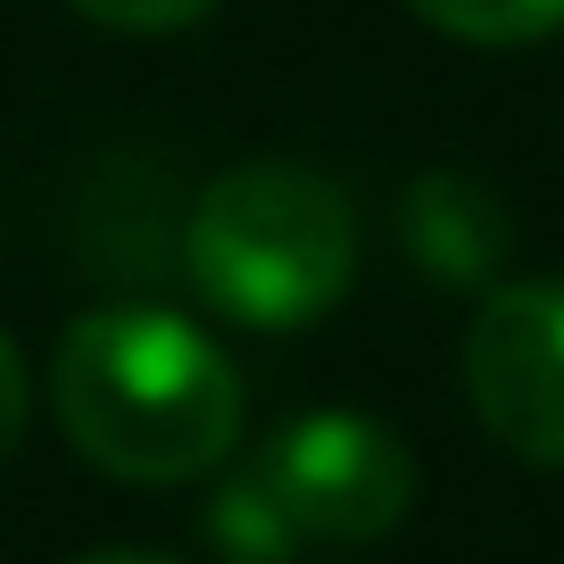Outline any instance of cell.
Instances as JSON below:
<instances>
[{"mask_svg":"<svg viewBox=\"0 0 564 564\" xmlns=\"http://www.w3.org/2000/svg\"><path fill=\"white\" fill-rule=\"evenodd\" d=\"M51 406L58 432L84 465L108 481H199L241 441V373L166 307H91L67 324L51 357Z\"/></svg>","mask_w":564,"mask_h":564,"instance_id":"6da1fadb","label":"cell"},{"mask_svg":"<svg viewBox=\"0 0 564 564\" xmlns=\"http://www.w3.org/2000/svg\"><path fill=\"white\" fill-rule=\"evenodd\" d=\"M75 564H175V556H150V547H91V556Z\"/></svg>","mask_w":564,"mask_h":564,"instance_id":"30bf717a","label":"cell"},{"mask_svg":"<svg viewBox=\"0 0 564 564\" xmlns=\"http://www.w3.org/2000/svg\"><path fill=\"white\" fill-rule=\"evenodd\" d=\"M67 9H84L108 34H183V25L208 18L216 0H67Z\"/></svg>","mask_w":564,"mask_h":564,"instance_id":"ba28073f","label":"cell"},{"mask_svg":"<svg viewBox=\"0 0 564 564\" xmlns=\"http://www.w3.org/2000/svg\"><path fill=\"white\" fill-rule=\"evenodd\" d=\"M423 25H441L448 42H474V51H523L547 42L564 25V0H406Z\"/></svg>","mask_w":564,"mask_h":564,"instance_id":"52a82bcc","label":"cell"},{"mask_svg":"<svg viewBox=\"0 0 564 564\" xmlns=\"http://www.w3.org/2000/svg\"><path fill=\"white\" fill-rule=\"evenodd\" d=\"M192 291L241 333H307L357 282V208L300 159H241L192 199Z\"/></svg>","mask_w":564,"mask_h":564,"instance_id":"7a4b0ae2","label":"cell"},{"mask_svg":"<svg viewBox=\"0 0 564 564\" xmlns=\"http://www.w3.org/2000/svg\"><path fill=\"white\" fill-rule=\"evenodd\" d=\"M465 399L514 465L564 474V282H498L465 333Z\"/></svg>","mask_w":564,"mask_h":564,"instance_id":"277c9868","label":"cell"},{"mask_svg":"<svg viewBox=\"0 0 564 564\" xmlns=\"http://www.w3.org/2000/svg\"><path fill=\"white\" fill-rule=\"evenodd\" d=\"M399 249H406V265H423L441 291H481V282H498V265L514 258V216L481 175L432 166V175H415L406 199H399Z\"/></svg>","mask_w":564,"mask_h":564,"instance_id":"5b68a950","label":"cell"},{"mask_svg":"<svg viewBox=\"0 0 564 564\" xmlns=\"http://www.w3.org/2000/svg\"><path fill=\"white\" fill-rule=\"evenodd\" d=\"M258 481L274 490V507L291 514L300 540H390V531L415 514V448L390 432V423L357 415V406H307L282 432H265Z\"/></svg>","mask_w":564,"mask_h":564,"instance_id":"3957f363","label":"cell"},{"mask_svg":"<svg viewBox=\"0 0 564 564\" xmlns=\"http://www.w3.org/2000/svg\"><path fill=\"white\" fill-rule=\"evenodd\" d=\"M25 357H18V340L0 333V465L18 457V441H25Z\"/></svg>","mask_w":564,"mask_h":564,"instance_id":"9c48e42d","label":"cell"},{"mask_svg":"<svg viewBox=\"0 0 564 564\" xmlns=\"http://www.w3.org/2000/svg\"><path fill=\"white\" fill-rule=\"evenodd\" d=\"M199 540L225 564H291L307 547L300 531H291V514L274 507V490L258 481V465H232V474L216 481V498L199 507Z\"/></svg>","mask_w":564,"mask_h":564,"instance_id":"8992f818","label":"cell"}]
</instances>
